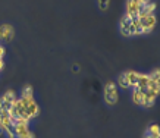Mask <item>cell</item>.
<instances>
[{
	"label": "cell",
	"instance_id": "cell-1",
	"mask_svg": "<svg viewBox=\"0 0 160 138\" xmlns=\"http://www.w3.org/2000/svg\"><path fill=\"white\" fill-rule=\"evenodd\" d=\"M21 101H22V106H24V112L25 116L31 121V119H35L40 115V107L37 101L34 100V97H21Z\"/></svg>",
	"mask_w": 160,
	"mask_h": 138
},
{
	"label": "cell",
	"instance_id": "cell-2",
	"mask_svg": "<svg viewBox=\"0 0 160 138\" xmlns=\"http://www.w3.org/2000/svg\"><path fill=\"white\" fill-rule=\"evenodd\" d=\"M104 100L109 106H113V104L118 103L119 100V91H118V85L115 82H107L106 87H104Z\"/></svg>",
	"mask_w": 160,
	"mask_h": 138
},
{
	"label": "cell",
	"instance_id": "cell-3",
	"mask_svg": "<svg viewBox=\"0 0 160 138\" xmlns=\"http://www.w3.org/2000/svg\"><path fill=\"white\" fill-rule=\"evenodd\" d=\"M138 22H140V27H141V32L142 34H148V32H151L154 30L156 27V13L141 16V18H138Z\"/></svg>",
	"mask_w": 160,
	"mask_h": 138
},
{
	"label": "cell",
	"instance_id": "cell-4",
	"mask_svg": "<svg viewBox=\"0 0 160 138\" xmlns=\"http://www.w3.org/2000/svg\"><path fill=\"white\" fill-rule=\"evenodd\" d=\"M16 99H18V96H16L15 91H12V90L6 91V93L2 96V99H0V109H3V110H10L12 104L15 103Z\"/></svg>",
	"mask_w": 160,
	"mask_h": 138
},
{
	"label": "cell",
	"instance_id": "cell-5",
	"mask_svg": "<svg viewBox=\"0 0 160 138\" xmlns=\"http://www.w3.org/2000/svg\"><path fill=\"white\" fill-rule=\"evenodd\" d=\"M159 96L157 88H147L144 91V99H142V107H153Z\"/></svg>",
	"mask_w": 160,
	"mask_h": 138
},
{
	"label": "cell",
	"instance_id": "cell-6",
	"mask_svg": "<svg viewBox=\"0 0 160 138\" xmlns=\"http://www.w3.org/2000/svg\"><path fill=\"white\" fill-rule=\"evenodd\" d=\"M15 35V30L13 27L10 24H3L0 25V41H3V43H9L12 41Z\"/></svg>",
	"mask_w": 160,
	"mask_h": 138
},
{
	"label": "cell",
	"instance_id": "cell-7",
	"mask_svg": "<svg viewBox=\"0 0 160 138\" xmlns=\"http://www.w3.org/2000/svg\"><path fill=\"white\" fill-rule=\"evenodd\" d=\"M148 84H150V76H148V74H138V81H137L135 88L144 93V91L148 88Z\"/></svg>",
	"mask_w": 160,
	"mask_h": 138
},
{
	"label": "cell",
	"instance_id": "cell-8",
	"mask_svg": "<svg viewBox=\"0 0 160 138\" xmlns=\"http://www.w3.org/2000/svg\"><path fill=\"white\" fill-rule=\"evenodd\" d=\"M131 21L132 18H129V16L123 15L121 19V24H119V31H121V34L123 35V37H131L129 35V25H131Z\"/></svg>",
	"mask_w": 160,
	"mask_h": 138
},
{
	"label": "cell",
	"instance_id": "cell-9",
	"mask_svg": "<svg viewBox=\"0 0 160 138\" xmlns=\"http://www.w3.org/2000/svg\"><path fill=\"white\" fill-rule=\"evenodd\" d=\"M138 74L140 72H137V71H125V76H126V81H128V85H129V88H135L137 85V81H138Z\"/></svg>",
	"mask_w": 160,
	"mask_h": 138
},
{
	"label": "cell",
	"instance_id": "cell-10",
	"mask_svg": "<svg viewBox=\"0 0 160 138\" xmlns=\"http://www.w3.org/2000/svg\"><path fill=\"white\" fill-rule=\"evenodd\" d=\"M142 99H144V93L137 88H132V101L137 106H142Z\"/></svg>",
	"mask_w": 160,
	"mask_h": 138
},
{
	"label": "cell",
	"instance_id": "cell-11",
	"mask_svg": "<svg viewBox=\"0 0 160 138\" xmlns=\"http://www.w3.org/2000/svg\"><path fill=\"white\" fill-rule=\"evenodd\" d=\"M147 135L151 138H160V134H159V125L157 123H151L148 129H147Z\"/></svg>",
	"mask_w": 160,
	"mask_h": 138
},
{
	"label": "cell",
	"instance_id": "cell-12",
	"mask_svg": "<svg viewBox=\"0 0 160 138\" xmlns=\"http://www.w3.org/2000/svg\"><path fill=\"white\" fill-rule=\"evenodd\" d=\"M118 85L123 90H128L129 85H128V81H126V76H125V72H122L119 76H118Z\"/></svg>",
	"mask_w": 160,
	"mask_h": 138
},
{
	"label": "cell",
	"instance_id": "cell-13",
	"mask_svg": "<svg viewBox=\"0 0 160 138\" xmlns=\"http://www.w3.org/2000/svg\"><path fill=\"white\" fill-rule=\"evenodd\" d=\"M21 97H34L32 87H31V85H27V87H24V90L21 91Z\"/></svg>",
	"mask_w": 160,
	"mask_h": 138
},
{
	"label": "cell",
	"instance_id": "cell-14",
	"mask_svg": "<svg viewBox=\"0 0 160 138\" xmlns=\"http://www.w3.org/2000/svg\"><path fill=\"white\" fill-rule=\"evenodd\" d=\"M97 5L100 7V10H107L109 9V5H110V0H97Z\"/></svg>",
	"mask_w": 160,
	"mask_h": 138
},
{
	"label": "cell",
	"instance_id": "cell-15",
	"mask_svg": "<svg viewBox=\"0 0 160 138\" xmlns=\"http://www.w3.org/2000/svg\"><path fill=\"white\" fill-rule=\"evenodd\" d=\"M140 2H141V5L142 6H146V5H148V3H151L153 0H140Z\"/></svg>",
	"mask_w": 160,
	"mask_h": 138
},
{
	"label": "cell",
	"instance_id": "cell-16",
	"mask_svg": "<svg viewBox=\"0 0 160 138\" xmlns=\"http://www.w3.org/2000/svg\"><path fill=\"white\" fill-rule=\"evenodd\" d=\"M144 138H151V137H148V135H147V134H146V135H144Z\"/></svg>",
	"mask_w": 160,
	"mask_h": 138
},
{
	"label": "cell",
	"instance_id": "cell-17",
	"mask_svg": "<svg viewBox=\"0 0 160 138\" xmlns=\"http://www.w3.org/2000/svg\"><path fill=\"white\" fill-rule=\"evenodd\" d=\"M2 134H3V131H2V129H0V135H2Z\"/></svg>",
	"mask_w": 160,
	"mask_h": 138
}]
</instances>
